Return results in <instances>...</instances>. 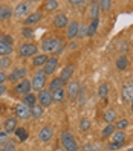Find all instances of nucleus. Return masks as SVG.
<instances>
[{
	"label": "nucleus",
	"instance_id": "f257e3e1",
	"mask_svg": "<svg viewBox=\"0 0 133 151\" xmlns=\"http://www.w3.org/2000/svg\"><path fill=\"white\" fill-rule=\"evenodd\" d=\"M61 144H63L66 151H78V144L70 131H63L61 133Z\"/></svg>",
	"mask_w": 133,
	"mask_h": 151
},
{
	"label": "nucleus",
	"instance_id": "f03ea898",
	"mask_svg": "<svg viewBox=\"0 0 133 151\" xmlns=\"http://www.w3.org/2000/svg\"><path fill=\"white\" fill-rule=\"evenodd\" d=\"M61 46H63V40H61V38H57V37L44 40L43 44H41V47H43L44 52H54V54H55V52H57Z\"/></svg>",
	"mask_w": 133,
	"mask_h": 151
},
{
	"label": "nucleus",
	"instance_id": "7ed1b4c3",
	"mask_svg": "<svg viewBox=\"0 0 133 151\" xmlns=\"http://www.w3.org/2000/svg\"><path fill=\"white\" fill-rule=\"evenodd\" d=\"M46 73L43 72V70H40V72H37L34 75V78H32V81H31V86H32V90H35V92H40V90H43V87H44V84H46Z\"/></svg>",
	"mask_w": 133,
	"mask_h": 151
},
{
	"label": "nucleus",
	"instance_id": "20e7f679",
	"mask_svg": "<svg viewBox=\"0 0 133 151\" xmlns=\"http://www.w3.org/2000/svg\"><path fill=\"white\" fill-rule=\"evenodd\" d=\"M37 50H38V47L35 46V44H32V43H25V44H22L20 46V49H19V55L20 57H37Z\"/></svg>",
	"mask_w": 133,
	"mask_h": 151
},
{
	"label": "nucleus",
	"instance_id": "39448f33",
	"mask_svg": "<svg viewBox=\"0 0 133 151\" xmlns=\"http://www.w3.org/2000/svg\"><path fill=\"white\" fill-rule=\"evenodd\" d=\"M80 88H81V86L78 84V81H70V83H67V86H66V95H67L72 101H77L78 93H80Z\"/></svg>",
	"mask_w": 133,
	"mask_h": 151
},
{
	"label": "nucleus",
	"instance_id": "423d86ee",
	"mask_svg": "<svg viewBox=\"0 0 133 151\" xmlns=\"http://www.w3.org/2000/svg\"><path fill=\"white\" fill-rule=\"evenodd\" d=\"M38 102L40 105L44 109V107H49V105L54 102V99H52V92L51 90H46V88H43V90H40L38 93Z\"/></svg>",
	"mask_w": 133,
	"mask_h": 151
},
{
	"label": "nucleus",
	"instance_id": "0eeeda50",
	"mask_svg": "<svg viewBox=\"0 0 133 151\" xmlns=\"http://www.w3.org/2000/svg\"><path fill=\"white\" fill-rule=\"evenodd\" d=\"M15 114H17V118L19 119H29L32 114H31V107H28L26 104L20 102V104H17V107H15Z\"/></svg>",
	"mask_w": 133,
	"mask_h": 151
},
{
	"label": "nucleus",
	"instance_id": "6e6552de",
	"mask_svg": "<svg viewBox=\"0 0 133 151\" xmlns=\"http://www.w3.org/2000/svg\"><path fill=\"white\" fill-rule=\"evenodd\" d=\"M32 90V86H31V81L29 79H23V81H20L19 84L15 86V92L19 95H29Z\"/></svg>",
	"mask_w": 133,
	"mask_h": 151
},
{
	"label": "nucleus",
	"instance_id": "1a4fd4ad",
	"mask_svg": "<svg viewBox=\"0 0 133 151\" xmlns=\"http://www.w3.org/2000/svg\"><path fill=\"white\" fill-rule=\"evenodd\" d=\"M11 54H12V40H9V38L0 40V55L8 57Z\"/></svg>",
	"mask_w": 133,
	"mask_h": 151
},
{
	"label": "nucleus",
	"instance_id": "9d476101",
	"mask_svg": "<svg viewBox=\"0 0 133 151\" xmlns=\"http://www.w3.org/2000/svg\"><path fill=\"white\" fill-rule=\"evenodd\" d=\"M74 72H75V69L74 66H66L63 70H61V73H60V79L63 81V84H67L72 81V76H74Z\"/></svg>",
	"mask_w": 133,
	"mask_h": 151
},
{
	"label": "nucleus",
	"instance_id": "9b49d317",
	"mask_svg": "<svg viewBox=\"0 0 133 151\" xmlns=\"http://www.w3.org/2000/svg\"><path fill=\"white\" fill-rule=\"evenodd\" d=\"M78 29H80V24H78V22H75V20H72L69 24H67V31H66V37L69 38V40H72V38H75V37H78Z\"/></svg>",
	"mask_w": 133,
	"mask_h": 151
},
{
	"label": "nucleus",
	"instance_id": "f8f14e48",
	"mask_svg": "<svg viewBox=\"0 0 133 151\" xmlns=\"http://www.w3.org/2000/svg\"><path fill=\"white\" fill-rule=\"evenodd\" d=\"M57 67H58V60L55 57L54 58H49L48 63L44 64V67H43V72L46 73V75H52L57 70Z\"/></svg>",
	"mask_w": 133,
	"mask_h": 151
},
{
	"label": "nucleus",
	"instance_id": "ddd939ff",
	"mask_svg": "<svg viewBox=\"0 0 133 151\" xmlns=\"http://www.w3.org/2000/svg\"><path fill=\"white\" fill-rule=\"evenodd\" d=\"M52 136H54V130H52V127H49V125L43 127L38 133V139L41 142H49L52 139Z\"/></svg>",
	"mask_w": 133,
	"mask_h": 151
},
{
	"label": "nucleus",
	"instance_id": "4468645a",
	"mask_svg": "<svg viewBox=\"0 0 133 151\" xmlns=\"http://www.w3.org/2000/svg\"><path fill=\"white\" fill-rule=\"evenodd\" d=\"M29 11V3H26V2H22L15 6V9H14V15L17 17V19H22V17H25L26 14H28Z\"/></svg>",
	"mask_w": 133,
	"mask_h": 151
},
{
	"label": "nucleus",
	"instance_id": "2eb2a0df",
	"mask_svg": "<svg viewBox=\"0 0 133 151\" xmlns=\"http://www.w3.org/2000/svg\"><path fill=\"white\" fill-rule=\"evenodd\" d=\"M121 93H122L124 101H130L132 102L133 101V81H130V83H127L126 86H124Z\"/></svg>",
	"mask_w": 133,
	"mask_h": 151
},
{
	"label": "nucleus",
	"instance_id": "dca6fc26",
	"mask_svg": "<svg viewBox=\"0 0 133 151\" xmlns=\"http://www.w3.org/2000/svg\"><path fill=\"white\" fill-rule=\"evenodd\" d=\"M25 75H26V69L25 67H15L12 72H11V75L8 76V79H11V81H17V79H25Z\"/></svg>",
	"mask_w": 133,
	"mask_h": 151
},
{
	"label": "nucleus",
	"instance_id": "f3484780",
	"mask_svg": "<svg viewBox=\"0 0 133 151\" xmlns=\"http://www.w3.org/2000/svg\"><path fill=\"white\" fill-rule=\"evenodd\" d=\"M67 24H69V20H67L66 14H57L54 17V26L55 28H66Z\"/></svg>",
	"mask_w": 133,
	"mask_h": 151
},
{
	"label": "nucleus",
	"instance_id": "a211bd4d",
	"mask_svg": "<svg viewBox=\"0 0 133 151\" xmlns=\"http://www.w3.org/2000/svg\"><path fill=\"white\" fill-rule=\"evenodd\" d=\"M100 11H101V8H100V2H92V3H90V8H89V19H90V22L98 19Z\"/></svg>",
	"mask_w": 133,
	"mask_h": 151
},
{
	"label": "nucleus",
	"instance_id": "6ab92c4d",
	"mask_svg": "<svg viewBox=\"0 0 133 151\" xmlns=\"http://www.w3.org/2000/svg\"><path fill=\"white\" fill-rule=\"evenodd\" d=\"M3 128H5V131L9 134V133H12V131H15L17 128V119L15 118H8L6 121H5V124H3Z\"/></svg>",
	"mask_w": 133,
	"mask_h": 151
},
{
	"label": "nucleus",
	"instance_id": "aec40b11",
	"mask_svg": "<svg viewBox=\"0 0 133 151\" xmlns=\"http://www.w3.org/2000/svg\"><path fill=\"white\" fill-rule=\"evenodd\" d=\"M14 14V11L11 9L9 6H6V5H2L0 6V20L5 22L8 19H11V15Z\"/></svg>",
	"mask_w": 133,
	"mask_h": 151
},
{
	"label": "nucleus",
	"instance_id": "412c9836",
	"mask_svg": "<svg viewBox=\"0 0 133 151\" xmlns=\"http://www.w3.org/2000/svg\"><path fill=\"white\" fill-rule=\"evenodd\" d=\"M110 142H116V144H124L126 142V133L122 130H116L112 134V140Z\"/></svg>",
	"mask_w": 133,
	"mask_h": 151
},
{
	"label": "nucleus",
	"instance_id": "4be33fe9",
	"mask_svg": "<svg viewBox=\"0 0 133 151\" xmlns=\"http://www.w3.org/2000/svg\"><path fill=\"white\" fill-rule=\"evenodd\" d=\"M41 19H43V14L41 12H34V14H31L28 19L25 20V24L29 26V24H34V23H38Z\"/></svg>",
	"mask_w": 133,
	"mask_h": 151
},
{
	"label": "nucleus",
	"instance_id": "5701e85b",
	"mask_svg": "<svg viewBox=\"0 0 133 151\" xmlns=\"http://www.w3.org/2000/svg\"><path fill=\"white\" fill-rule=\"evenodd\" d=\"M48 60H49V58H48L46 54H40V55H37V57H34V61H32V63H34L35 67H40V66H44V64H46Z\"/></svg>",
	"mask_w": 133,
	"mask_h": 151
},
{
	"label": "nucleus",
	"instance_id": "b1692460",
	"mask_svg": "<svg viewBox=\"0 0 133 151\" xmlns=\"http://www.w3.org/2000/svg\"><path fill=\"white\" fill-rule=\"evenodd\" d=\"M64 96H66V90L64 88H58V90L55 92H52V99H54V102H61L64 99Z\"/></svg>",
	"mask_w": 133,
	"mask_h": 151
},
{
	"label": "nucleus",
	"instance_id": "393cba45",
	"mask_svg": "<svg viewBox=\"0 0 133 151\" xmlns=\"http://www.w3.org/2000/svg\"><path fill=\"white\" fill-rule=\"evenodd\" d=\"M98 24H100V19H96V20H92V22H90V24L87 26V37H92V35L96 34Z\"/></svg>",
	"mask_w": 133,
	"mask_h": 151
},
{
	"label": "nucleus",
	"instance_id": "a878e982",
	"mask_svg": "<svg viewBox=\"0 0 133 151\" xmlns=\"http://www.w3.org/2000/svg\"><path fill=\"white\" fill-rule=\"evenodd\" d=\"M63 81H61V79H60V76L58 78H54V79H52V81H51V86H49V90L51 92H55V90H58V88H63Z\"/></svg>",
	"mask_w": 133,
	"mask_h": 151
},
{
	"label": "nucleus",
	"instance_id": "bb28decb",
	"mask_svg": "<svg viewBox=\"0 0 133 151\" xmlns=\"http://www.w3.org/2000/svg\"><path fill=\"white\" fill-rule=\"evenodd\" d=\"M31 114H32V118H35V119L41 118L43 116V107H41L40 104H35L34 107L31 109Z\"/></svg>",
	"mask_w": 133,
	"mask_h": 151
},
{
	"label": "nucleus",
	"instance_id": "cd10ccee",
	"mask_svg": "<svg viewBox=\"0 0 133 151\" xmlns=\"http://www.w3.org/2000/svg\"><path fill=\"white\" fill-rule=\"evenodd\" d=\"M127 66H129L127 57H126V55H121V57L116 60V67H118L119 70H124V69H127Z\"/></svg>",
	"mask_w": 133,
	"mask_h": 151
},
{
	"label": "nucleus",
	"instance_id": "c85d7f7f",
	"mask_svg": "<svg viewBox=\"0 0 133 151\" xmlns=\"http://www.w3.org/2000/svg\"><path fill=\"white\" fill-rule=\"evenodd\" d=\"M77 102H78L80 107H83L84 102H86V87H84V86L80 88V93H78V98H77Z\"/></svg>",
	"mask_w": 133,
	"mask_h": 151
},
{
	"label": "nucleus",
	"instance_id": "c756f323",
	"mask_svg": "<svg viewBox=\"0 0 133 151\" xmlns=\"http://www.w3.org/2000/svg\"><path fill=\"white\" fill-rule=\"evenodd\" d=\"M8 67H11V58L9 57H0V72H3Z\"/></svg>",
	"mask_w": 133,
	"mask_h": 151
},
{
	"label": "nucleus",
	"instance_id": "7c9ffc66",
	"mask_svg": "<svg viewBox=\"0 0 133 151\" xmlns=\"http://www.w3.org/2000/svg\"><path fill=\"white\" fill-rule=\"evenodd\" d=\"M23 104H26L28 107H34L35 105V95L34 93H29V95H26L25 98H23Z\"/></svg>",
	"mask_w": 133,
	"mask_h": 151
},
{
	"label": "nucleus",
	"instance_id": "2f4dec72",
	"mask_svg": "<svg viewBox=\"0 0 133 151\" xmlns=\"http://www.w3.org/2000/svg\"><path fill=\"white\" fill-rule=\"evenodd\" d=\"M115 128H116V127H115L113 124H107V125L104 127V130H103V136H104V137H107V136H112L113 133L116 131Z\"/></svg>",
	"mask_w": 133,
	"mask_h": 151
},
{
	"label": "nucleus",
	"instance_id": "473e14b6",
	"mask_svg": "<svg viewBox=\"0 0 133 151\" xmlns=\"http://www.w3.org/2000/svg\"><path fill=\"white\" fill-rule=\"evenodd\" d=\"M107 95H109V84L107 83H103L100 86V88H98V96L100 98H106Z\"/></svg>",
	"mask_w": 133,
	"mask_h": 151
},
{
	"label": "nucleus",
	"instance_id": "72a5a7b5",
	"mask_svg": "<svg viewBox=\"0 0 133 151\" xmlns=\"http://www.w3.org/2000/svg\"><path fill=\"white\" fill-rule=\"evenodd\" d=\"M115 118H116V113H115L113 110H106L104 111V119L107 124H112L115 121Z\"/></svg>",
	"mask_w": 133,
	"mask_h": 151
},
{
	"label": "nucleus",
	"instance_id": "f704fd0d",
	"mask_svg": "<svg viewBox=\"0 0 133 151\" xmlns=\"http://www.w3.org/2000/svg\"><path fill=\"white\" fill-rule=\"evenodd\" d=\"M58 6H60V3L57 2V0H49V2L44 3V9H48V11H55Z\"/></svg>",
	"mask_w": 133,
	"mask_h": 151
},
{
	"label": "nucleus",
	"instance_id": "c9c22d12",
	"mask_svg": "<svg viewBox=\"0 0 133 151\" xmlns=\"http://www.w3.org/2000/svg\"><path fill=\"white\" fill-rule=\"evenodd\" d=\"M15 134L19 136V139H20L22 142L28 139V131H26L25 128H17V130H15Z\"/></svg>",
	"mask_w": 133,
	"mask_h": 151
},
{
	"label": "nucleus",
	"instance_id": "e433bc0d",
	"mask_svg": "<svg viewBox=\"0 0 133 151\" xmlns=\"http://www.w3.org/2000/svg\"><path fill=\"white\" fill-rule=\"evenodd\" d=\"M89 128H90V121L86 119V118L80 121V130H81V131H87Z\"/></svg>",
	"mask_w": 133,
	"mask_h": 151
},
{
	"label": "nucleus",
	"instance_id": "4c0bfd02",
	"mask_svg": "<svg viewBox=\"0 0 133 151\" xmlns=\"http://www.w3.org/2000/svg\"><path fill=\"white\" fill-rule=\"evenodd\" d=\"M8 142H9V140H8V133H6L5 130L0 131V148H3Z\"/></svg>",
	"mask_w": 133,
	"mask_h": 151
},
{
	"label": "nucleus",
	"instance_id": "58836bf2",
	"mask_svg": "<svg viewBox=\"0 0 133 151\" xmlns=\"http://www.w3.org/2000/svg\"><path fill=\"white\" fill-rule=\"evenodd\" d=\"M100 8H101V11H109L112 8V2H110V0H101V2H100Z\"/></svg>",
	"mask_w": 133,
	"mask_h": 151
},
{
	"label": "nucleus",
	"instance_id": "ea45409f",
	"mask_svg": "<svg viewBox=\"0 0 133 151\" xmlns=\"http://www.w3.org/2000/svg\"><path fill=\"white\" fill-rule=\"evenodd\" d=\"M127 125H129V121H127V119H121V121L116 122V125H115V127H116L118 130H124Z\"/></svg>",
	"mask_w": 133,
	"mask_h": 151
},
{
	"label": "nucleus",
	"instance_id": "a19ab883",
	"mask_svg": "<svg viewBox=\"0 0 133 151\" xmlns=\"http://www.w3.org/2000/svg\"><path fill=\"white\" fill-rule=\"evenodd\" d=\"M22 34H23V37H26V38H32L34 37V31L31 28H25L22 31Z\"/></svg>",
	"mask_w": 133,
	"mask_h": 151
},
{
	"label": "nucleus",
	"instance_id": "79ce46f5",
	"mask_svg": "<svg viewBox=\"0 0 133 151\" xmlns=\"http://www.w3.org/2000/svg\"><path fill=\"white\" fill-rule=\"evenodd\" d=\"M86 35H87V26L86 24H81V26H80V29H78V37H86Z\"/></svg>",
	"mask_w": 133,
	"mask_h": 151
},
{
	"label": "nucleus",
	"instance_id": "37998d69",
	"mask_svg": "<svg viewBox=\"0 0 133 151\" xmlns=\"http://www.w3.org/2000/svg\"><path fill=\"white\" fill-rule=\"evenodd\" d=\"M3 151H15V144H12V142H8V144L3 147Z\"/></svg>",
	"mask_w": 133,
	"mask_h": 151
},
{
	"label": "nucleus",
	"instance_id": "c03bdc74",
	"mask_svg": "<svg viewBox=\"0 0 133 151\" xmlns=\"http://www.w3.org/2000/svg\"><path fill=\"white\" fill-rule=\"evenodd\" d=\"M124 144H116V142H110L109 144V150H119Z\"/></svg>",
	"mask_w": 133,
	"mask_h": 151
},
{
	"label": "nucleus",
	"instance_id": "a18cd8bd",
	"mask_svg": "<svg viewBox=\"0 0 133 151\" xmlns=\"http://www.w3.org/2000/svg\"><path fill=\"white\" fill-rule=\"evenodd\" d=\"M8 79V76H6V73L5 72H0V86H3V83Z\"/></svg>",
	"mask_w": 133,
	"mask_h": 151
},
{
	"label": "nucleus",
	"instance_id": "49530a36",
	"mask_svg": "<svg viewBox=\"0 0 133 151\" xmlns=\"http://www.w3.org/2000/svg\"><path fill=\"white\" fill-rule=\"evenodd\" d=\"M5 92H6V87L5 86H0V96H2Z\"/></svg>",
	"mask_w": 133,
	"mask_h": 151
},
{
	"label": "nucleus",
	"instance_id": "de8ad7c7",
	"mask_svg": "<svg viewBox=\"0 0 133 151\" xmlns=\"http://www.w3.org/2000/svg\"><path fill=\"white\" fill-rule=\"evenodd\" d=\"M69 3H70V5H84V2H75V0H74V2H72V0H70Z\"/></svg>",
	"mask_w": 133,
	"mask_h": 151
},
{
	"label": "nucleus",
	"instance_id": "09e8293b",
	"mask_svg": "<svg viewBox=\"0 0 133 151\" xmlns=\"http://www.w3.org/2000/svg\"><path fill=\"white\" fill-rule=\"evenodd\" d=\"M130 110L133 111V101H132V105H130Z\"/></svg>",
	"mask_w": 133,
	"mask_h": 151
},
{
	"label": "nucleus",
	"instance_id": "8fccbe9b",
	"mask_svg": "<svg viewBox=\"0 0 133 151\" xmlns=\"http://www.w3.org/2000/svg\"><path fill=\"white\" fill-rule=\"evenodd\" d=\"M126 151H133V147H132V148H129V150H126Z\"/></svg>",
	"mask_w": 133,
	"mask_h": 151
},
{
	"label": "nucleus",
	"instance_id": "3c124183",
	"mask_svg": "<svg viewBox=\"0 0 133 151\" xmlns=\"http://www.w3.org/2000/svg\"><path fill=\"white\" fill-rule=\"evenodd\" d=\"M0 151H3V148H0Z\"/></svg>",
	"mask_w": 133,
	"mask_h": 151
},
{
	"label": "nucleus",
	"instance_id": "603ef678",
	"mask_svg": "<svg viewBox=\"0 0 133 151\" xmlns=\"http://www.w3.org/2000/svg\"><path fill=\"white\" fill-rule=\"evenodd\" d=\"M0 110H2V107H0Z\"/></svg>",
	"mask_w": 133,
	"mask_h": 151
}]
</instances>
